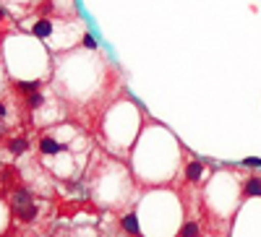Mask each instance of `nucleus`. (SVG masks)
Instances as JSON below:
<instances>
[{"label":"nucleus","mask_w":261,"mask_h":237,"mask_svg":"<svg viewBox=\"0 0 261 237\" xmlns=\"http://www.w3.org/2000/svg\"><path fill=\"white\" fill-rule=\"evenodd\" d=\"M186 209V219L178 229L175 237H230L232 219H225L220 214H214L206 206L204 193L201 196H188L180 198Z\"/></svg>","instance_id":"f257e3e1"},{"label":"nucleus","mask_w":261,"mask_h":237,"mask_svg":"<svg viewBox=\"0 0 261 237\" xmlns=\"http://www.w3.org/2000/svg\"><path fill=\"white\" fill-rule=\"evenodd\" d=\"M6 183H11L8 175H6ZM8 203H11L13 222L21 229H34V227H42L45 222H50V203L42 201L37 193H32L18 180L11 183L8 188Z\"/></svg>","instance_id":"f03ea898"},{"label":"nucleus","mask_w":261,"mask_h":237,"mask_svg":"<svg viewBox=\"0 0 261 237\" xmlns=\"http://www.w3.org/2000/svg\"><path fill=\"white\" fill-rule=\"evenodd\" d=\"M212 162L204 157H196V154H186L183 157V169H180V177H178V196L188 198V196H201L206 180L212 177Z\"/></svg>","instance_id":"7ed1b4c3"},{"label":"nucleus","mask_w":261,"mask_h":237,"mask_svg":"<svg viewBox=\"0 0 261 237\" xmlns=\"http://www.w3.org/2000/svg\"><path fill=\"white\" fill-rule=\"evenodd\" d=\"M102 237H141L139 219H136L134 209L120 211V214H105Z\"/></svg>","instance_id":"20e7f679"},{"label":"nucleus","mask_w":261,"mask_h":237,"mask_svg":"<svg viewBox=\"0 0 261 237\" xmlns=\"http://www.w3.org/2000/svg\"><path fill=\"white\" fill-rule=\"evenodd\" d=\"M238 183H241V198H261V169L243 172L241 167H232Z\"/></svg>","instance_id":"39448f33"},{"label":"nucleus","mask_w":261,"mask_h":237,"mask_svg":"<svg viewBox=\"0 0 261 237\" xmlns=\"http://www.w3.org/2000/svg\"><path fill=\"white\" fill-rule=\"evenodd\" d=\"M0 146H3V152H6V154H11V157H21V154H27V152H29L32 141H29V136H27L24 131H11V133H6L3 138H0Z\"/></svg>","instance_id":"423d86ee"},{"label":"nucleus","mask_w":261,"mask_h":237,"mask_svg":"<svg viewBox=\"0 0 261 237\" xmlns=\"http://www.w3.org/2000/svg\"><path fill=\"white\" fill-rule=\"evenodd\" d=\"M32 34H37V37H42V39H47L50 34H53V24L47 18H39V21H34L32 24Z\"/></svg>","instance_id":"0eeeda50"},{"label":"nucleus","mask_w":261,"mask_h":237,"mask_svg":"<svg viewBox=\"0 0 261 237\" xmlns=\"http://www.w3.org/2000/svg\"><path fill=\"white\" fill-rule=\"evenodd\" d=\"M3 172H6V169H3V167H0V188H3V185H6V175H3Z\"/></svg>","instance_id":"6e6552de"}]
</instances>
